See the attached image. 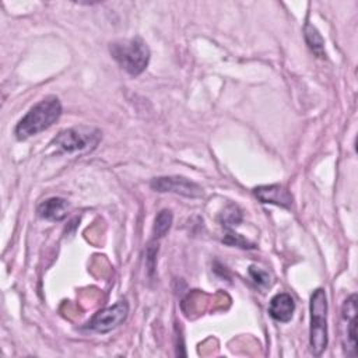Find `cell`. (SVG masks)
<instances>
[{
	"label": "cell",
	"instance_id": "obj_5",
	"mask_svg": "<svg viewBox=\"0 0 358 358\" xmlns=\"http://www.w3.org/2000/svg\"><path fill=\"white\" fill-rule=\"evenodd\" d=\"M127 315L129 303L126 299H120L115 305L96 312L87 323V327L96 333H109L119 327L127 319Z\"/></svg>",
	"mask_w": 358,
	"mask_h": 358
},
{
	"label": "cell",
	"instance_id": "obj_8",
	"mask_svg": "<svg viewBox=\"0 0 358 358\" xmlns=\"http://www.w3.org/2000/svg\"><path fill=\"white\" fill-rule=\"evenodd\" d=\"M255 197L264 204H274L282 208H291L294 197L282 185H260L253 189Z\"/></svg>",
	"mask_w": 358,
	"mask_h": 358
},
{
	"label": "cell",
	"instance_id": "obj_9",
	"mask_svg": "<svg viewBox=\"0 0 358 358\" xmlns=\"http://www.w3.org/2000/svg\"><path fill=\"white\" fill-rule=\"evenodd\" d=\"M295 312V302L294 298L287 292L275 294L270 299L268 305V315L281 323H287L292 319V315Z\"/></svg>",
	"mask_w": 358,
	"mask_h": 358
},
{
	"label": "cell",
	"instance_id": "obj_13",
	"mask_svg": "<svg viewBox=\"0 0 358 358\" xmlns=\"http://www.w3.org/2000/svg\"><path fill=\"white\" fill-rule=\"evenodd\" d=\"M218 221L225 229H232L234 227L241 224L242 211L236 204H229L222 210V213L218 217Z\"/></svg>",
	"mask_w": 358,
	"mask_h": 358
},
{
	"label": "cell",
	"instance_id": "obj_10",
	"mask_svg": "<svg viewBox=\"0 0 358 358\" xmlns=\"http://www.w3.org/2000/svg\"><path fill=\"white\" fill-rule=\"evenodd\" d=\"M69 203L62 197H49L38 206V215L48 221H62L67 217Z\"/></svg>",
	"mask_w": 358,
	"mask_h": 358
},
{
	"label": "cell",
	"instance_id": "obj_12",
	"mask_svg": "<svg viewBox=\"0 0 358 358\" xmlns=\"http://www.w3.org/2000/svg\"><path fill=\"white\" fill-rule=\"evenodd\" d=\"M172 221H173V215L169 210L164 208L161 210L157 215H155V220H154V227H152V235L155 239H159V238H164L168 231L171 229L172 227Z\"/></svg>",
	"mask_w": 358,
	"mask_h": 358
},
{
	"label": "cell",
	"instance_id": "obj_6",
	"mask_svg": "<svg viewBox=\"0 0 358 358\" xmlns=\"http://www.w3.org/2000/svg\"><path fill=\"white\" fill-rule=\"evenodd\" d=\"M152 190L158 193H175L189 199H197L203 196V189L193 180L183 176H159L150 182Z\"/></svg>",
	"mask_w": 358,
	"mask_h": 358
},
{
	"label": "cell",
	"instance_id": "obj_14",
	"mask_svg": "<svg viewBox=\"0 0 358 358\" xmlns=\"http://www.w3.org/2000/svg\"><path fill=\"white\" fill-rule=\"evenodd\" d=\"M222 242L231 246H238L242 249H253L255 245L252 242H249L246 238H243L242 235L234 232L232 229H227V234L222 238Z\"/></svg>",
	"mask_w": 358,
	"mask_h": 358
},
{
	"label": "cell",
	"instance_id": "obj_11",
	"mask_svg": "<svg viewBox=\"0 0 358 358\" xmlns=\"http://www.w3.org/2000/svg\"><path fill=\"white\" fill-rule=\"evenodd\" d=\"M303 36L308 48L315 53L317 57H324V41L319 31L309 22L303 27Z\"/></svg>",
	"mask_w": 358,
	"mask_h": 358
},
{
	"label": "cell",
	"instance_id": "obj_4",
	"mask_svg": "<svg viewBox=\"0 0 358 358\" xmlns=\"http://www.w3.org/2000/svg\"><path fill=\"white\" fill-rule=\"evenodd\" d=\"M102 140V133L96 127L91 126H74L62 130L52 141V145L57 147L63 152H77L94 150Z\"/></svg>",
	"mask_w": 358,
	"mask_h": 358
},
{
	"label": "cell",
	"instance_id": "obj_15",
	"mask_svg": "<svg viewBox=\"0 0 358 358\" xmlns=\"http://www.w3.org/2000/svg\"><path fill=\"white\" fill-rule=\"evenodd\" d=\"M249 274L252 277V280L259 285V287H267L270 284V277L266 271L255 267V266H250L249 267Z\"/></svg>",
	"mask_w": 358,
	"mask_h": 358
},
{
	"label": "cell",
	"instance_id": "obj_2",
	"mask_svg": "<svg viewBox=\"0 0 358 358\" xmlns=\"http://www.w3.org/2000/svg\"><path fill=\"white\" fill-rule=\"evenodd\" d=\"M112 57L130 76L141 74L150 62V49L141 38L120 39L109 45Z\"/></svg>",
	"mask_w": 358,
	"mask_h": 358
},
{
	"label": "cell",
	"instance_id": "obj_7",
	"mask_svg": "<svg viewBox=\"0 0 358 358\" xmlns=\"http://www.w3.org/2000/svg\"><path fill=\"white\" fill-rule=\"evenodd\" d=\"M357 294L350 295L341 308L343 319V348L348 357L357 355Z\"/></svg>",
	"mask_w": 358,
	"mask_h": 358
},
{
	"label": "cell",
	"instance_id": "obj_3",
	"mask_svg": "<svg viewBox=\"0 0 358 358\" xmlns=\"http://www.w3.org/2000/svg\"><path fill=\"white\" fill-rule=\"evenodd\" d=\"M310 326H309V348L315 357H320L327 348V298L323 288H316L309 302Z\"/></svg>",
	"mask_w": 358,
	"mask_h": 358
},
{
	"label": "cell",
	"instance_id": "obj_1",
	"mask_svg": "<svg viewBox=\"0 0 358 358\" xmlns=\"http://www.w3.org/2000/svg\"><path fill=\"white\" fill-rule=\"evenodd\" d=\"M62 110V103L57 96H45L20 119L14 129L15 137L18 140H27L49 129L60 117Z\"/></svg>",
	"mask_w": 358,
	"mask_h": 358
}]
</instances>
